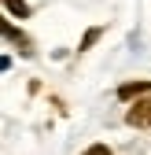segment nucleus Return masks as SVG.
<instances>
[{
    "label": "nucleus",
    "mask_w": 151,
    "mask_h": 155,
    "mask_svg": "<svg viewBox=\"0 0 151 155\" xmlns=\"http://www.w3.org/2000/svg\"><path fill=\"white\" fill-rule=\"evenodd\" d=\"M125 122H129V126H140V129H151V96L137 100L133 107L125 111Z\"/></svg>",
    "instance_id": "obj_1"
},
{
    "label": "nucleus",
    "mask_w": 151,
    "mask_h": 155,
    "mask_svg": "<svg viewBox=\"0 0 151 155\" xmlns=\"http://www.w3.org/2000/svg\"><path fill=\"white\" fill-rule=\"evenodd\" d=\"M118 96L122 100H129V96H151V81H125L118 89Z\"/></svg>",
    "instance_id": "obj_2"
},
{
    "label": "nucleus",
    "mask_w": 151,
    "mask_h": 155,
    "mask_svg": "<svg viewBox=\"0 0 151 155\" xmlns=\"http://www.w3.org/2000/svg\"><path fill=\"white\" fill-rule=\"evenodd\" d=\"M100 33H103V30H100V26H92V30H88V33H85V37H81V45H78V52H88V48H92V45H96V41H100Z\"/></svg>",
    "instance_id": "obj_3"
},
{
    "label": "nucleus",
    "mask_w": 151,
    "mask_h": 155,
    "mask_svg": "<svg viewBox=\"0 0 151 155\" xmlns=\"http://www.w3.org/2000/svg\"><path fill=\"white\" fill-rule=\"evenodd\" d=\"M4 4H8V11H11V15H18V18H26V15H30L26 0H4Z\"/></svg>",
    "instance_id": "obj_4"
},
{
    "label": "nucleus",
    "mask_w": 151,
    "mask_h": 155,
    "mask_svg": "<svg viewBox=\"0 0 151 155\" xmlns=\"http://www.w3.org/2000/svg\"><path fill=\"white\" fill-rule=\"evenodd\" d=\"M81 155H114V151H111L107 144H92V148H85Z\"/></svg>",
    "instance_id": "obj_5"
}]
</instances>
